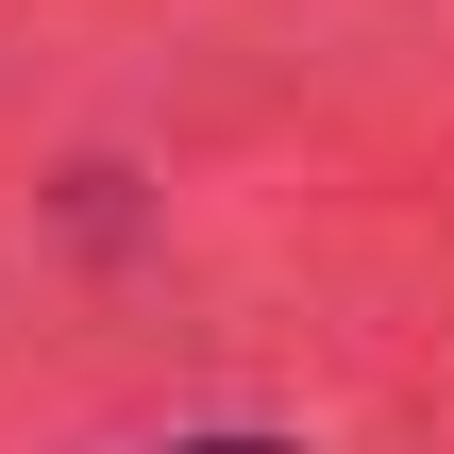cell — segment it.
Returning a JSON list of instances; mask_svg holds the SVG:
<instances>
[{"mask_svg": "<svg viewBox=\"0 0 454 454\" xmlns=\"http://www.w3.org/2000/svg\"><path fill=\"white\" fill-rule=\"evenodd\" d=\"M152 454H303V438H270V421H202V438H152Z\"/></svg>", "mask_w": 454, "mask_h": 454, "instance_id": "obj_1", "label": "cell"}]
</instances>
